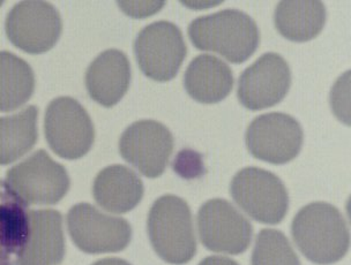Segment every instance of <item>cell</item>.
I'll use <instances>...</instances> for the list:
<instances>
[{"label":"cell","instance_id":"9","mask_svg":"<svg viewBox=\"0 0 351 265\" xmlns=\"http://www.w3.org/2000/svg\"><path fill=\"white\" fill-rule=\"evenodd\" d=\"M67 227L75 246L87 254L118 253L131 242L132 227L128 220L103 214L89 203L71 207Z\"/></svg>","mask_w":351,"mask_h":265},{"label":"cell","instance_id":"16","mask_svg":"<svg viewBox=\"0 0 351 265\" xmlns=\"http://www.w3.org/2000/svg\"><path fill=\"white\" fill-rule=\"evenodd\" d=\"M145 187L139 175L124 165H111L99 172L93 186L96 203L111 214H126L143 200Z\"/></svg>","mask_w":351,"mask_h":265},{"label":"cell","instance_id":"20","mask_svg":"<svg viewBox=\"0 0 351 265\" xmlns=\"http://www.w3.org/2000/svg\"><path fill=\"white\" fill-rule=\"evenodd\" d=\"M37 116L34 105L14 116L0 118V165L13 163L33 149L37 141Z\"/></svg>","mask_w":351,"mask_h":265},{"label":"cell","instance_id":"24","mask_svg":"<svg viewBox=\"0 0 351 265\" xmlns=\"http://www.w3.org/2000/svg\"><path fill=\"white\" fill-rule=\"evenodd\" d=\"M119 8L132 18H143L161 11L165 1H121Z\"/></svg>","mask_w":351,"mask_h":265},{"label":"cell","instance_id":"7","mask_svg":"<svg viewBox=\"0 0 351 265\" xmlns=\"http://www.w3.org/2000/svg\"><path fill=\"white\" fill-rule=\"evenodd\" d=\"M44 131L53 153L65 160L87 155L95 140L90 116L77 99L71 97H59L49 104Z\"/></svg>","mask_w":351,"mask_h":265},{"label":"cell","instance_id":"8","mask_svg":"<svg viewBox=\"0 0 351 265\" xmlns=\"http://www.w3.org/2000/svg\"><path fill=\"white\" fill-rule=\"evenodd\" d=\"M304 131L293 116L271 112L256 116L246 129L245 142L256 160L283 165L295 160L303 147Z\"/></svg>","mask_w":351,"mask_h":265},{"label":"cell","instance_id":"13","mask_svg":"<svg viewBox=\"0 0 351 265\" xmlns=\"http://www.w3.org/2000/svg\"><path fill=\"white\" fill-rule=\"evenodd\" d=\"M290 86L291 71L288 62L282 55L267 52L241 73L238 101L252 111L268 109L285 99Z\"/></svg>","mask_w":351,"mask_h":265},{"label":"cell","instance_id":"22","mask_svg":"<svg viewBox=\"0 0 351 265\" xmlns=\"http://www.w3.org/2000/svg\"><path fill=\"white\" fill-rule=\"evenodd\" d=\"M252 265H302V263L285 233L265 229L256 236Z\"/></svg>","mask_w":351,"mask_h":265},{"label":"cell","instance_id":"15","mask_svg":"<svg viewBox=\"0 0 351 265\" xmlns=\"http://www.w3.org/2000/svg\"><path fill=\"white\" fill-rule=\"evenodd\" d=\"M131 84V65L128 55L110 49L96 57L86 73V87L90 99L111 108L121 102Z\"/></svg>","mask_w":351,"mask_h":265},{"label":"cell","instance_id":"1","mask_svg":"<svg viewBox=\"0 0 351 265\" xmlns=\"http://www.w3.org/2000/svg\"><path fill=\"white\" fill-rule=\"evenodd\" d=\"M291 236L300 253L319 265L341 261L350 244L343 214L326 202H313L302 207L291 224Z\"/></svg>","mask_w":351,"mask_h":265},{"label":"cell","instance_id":"3","mask_svg":"<svg viewBox=\"0 0 351 265\" xmlns=\"http://www.w3.org/2000/svg\"><path fill=\"white\" fill-rule=\"evenodd\" d=\"M147 231L158 256L170 264H186L197 254L192 212L186 201L165 195L150 207Z\"/></svg>","mask_w":351,"mask_h":265},{"label":"cell","instance_id":"4","mask_svg":"<svg viewBox=\"0 0 351 265\" xmlns=\"http://www.w3.org/2000/svg\"><path fill=\"white\" fill-rule=\"evenodd\" d=\"M230 195L256 222L276 225L289 209V194L281 179L260 167H245L230 182Z\"/></svg>","mask_w":351,"mask_h":265},{"label":"cell","instance_id":"10","mask_svg":"<svg viewBox=\"0 0 351 265\" xmlns=\"http://www.w3.org/2000/svg\"><path fill=\"white\" fill-rule=\"evenodd\" d=\"M8 40L22 51L40 55L51 50L62 34V18L47 1H21L8 13Z\"/></svg>","mask_w":351,"mask_h":265},{"label":"cell","instance_id":"12","mask_svg":"<svg viewBox=\"0 0 351 265\" xmlns=\"http://www.w3.org/2000/svg\"><path fill=\"white\" fill-rule=\"evenodd\" d=\"M173 150V136L156 120H139L128 126L119 140V153L147 178L163 175Z\"/></svg>","mask_w":351,"mask_h":265},{"label":"cell","instance_id":"25","mask_svg":"<svg viewBox=\"0 0 351 265\" xmlns=\"http://www.w3.org/2000/svg\"><path fill=\"white\" fill-rule=\"evenodd\" d=\"M199 265H239L237 262L224 256H209V257L202 260Z\"/></svg>","mask_w":351,"mask_h":265},{"label":"cell","instance_id":"11","mask_svg":"<svg viewBox=\"0 0 351 265\" xmlns=\"http://www.w3.org/2000/svg\"><path fill=\"white\" fill-rule=\"evenodd\" d=\"M197 220L200 241L208 251L239 255L250 247L252 225L227 200L207 201L197 211Z\"/></svg>","mask_w":351,"mask_h":265},{"label":"cell","instance_id":"18","mask_svg":"<svg viewBox=\"0 0 351 265\" xmlns=\"http://www.w3.org/2000/svg\"><path fill=\"white\" fill-rule=\"evenodd\" d=\"M26 204L0 181V265H16L28 236Z\"/></svg>","mask_w":351,"mask_h":265},{"label":"cell","instance_id":"6","mask_svg":"<svg viewBox=\"0 0 351 265\" xmlns=\"http://www.w3.org/2000/svg\"><path fill=\"white\" fill-rule=\"evenodd\" d=\"M186 53L182 30L172 22H153L134 40V55L141 72L158 82L172 80L180 72Z\"/></svg>","mask_w":351,"mask_h":265},{"label":"cell","instance_id":"5","mask_svg":"<svg viewBox=\"0 0 351 265\" xmlns=\"http://www.w3.org/2000/svg\"><path fill=\"white\" fill-rule=\"evenodd\" d=\"M6 184L20 200L28 205L57 204L70 189L65 167L38 150L26 160L12 167Z\"/></svg>","mask_w":351,"mask_h":265},{"label":"cell","instance_id":"21","mask_svg":"<svg viewBox=\"0 0 351 265\" xmlns=\"http://www.w3.org/2000/svg\"><path fill=\"white\" fill-rule=\"evenodd\" d=\"M35 75L23 59L11 52H0V112L25 105L33 96Z\"/></svg>","mask_w":351,"mask_h":265},{"label":"cell","instance_id":"2","mask_svg":"<svg viewBox=\"0 0 351 265\" xmlns=\"http://www.w3.org/2000/svg\"><path fill=\"white\" fill-rule=\"evenodd\" d=\"M187 33L197 50L215 52L232 64L245 62L260 43L256 21L234 8L194 18Z\"/></svg>","mask_w":351,"mask_h":265},{"label":"cell","instance_id":"26","mask_svg":"<svg viewBox=\"0 0 351 265\" xmlns=\"http://www.w3.org/2000/svg\"><path fill=\"white\" fill-rule=\"evenodd\" d=\"M93 265H132L125 260L121 258H103L99 261L95 262Z\"/></svg>","mask_w":351,"mask_h":265},{"label":"cell","instance_id":"19","mask_svg":"<svg viewBox=\"0 0 351 265\" xmlns=\"http://www.w3.org/2000/svg\"><path fill=\"white\" fill-rule=\"evenodd\" d=\"M326 8L315 0H285L276 5L274 23L278 33L291 42L303 43L322 33L326 23Z\"/></svg>","mask_w":351,"mask_h":265},{"label":"cell","instance_id":"14","mask_svg":"<svg viewBox=\"0 0 351 265\" xmlns=\"http://www.w3.org/2000/svg\"><path fill=\"white\" fill-rule=\"evenodd\" d=\"M28 236L16 265H59L65 256L62 216L56 210H29Z\"/></svg>","mask_w":351,"mask_h":265},{"label":"cell","instance_id":"23","mask_svg":"<svg viewBox=\"0 0 351 265\" xmlns=\"http://www.w3.org/2000/svg\"><path fill=\"white\" fill-rule=\"evenodd\" d=\"M172 167L176 173L184 179L200 178L206 172L202 153L191 149L180 151L172 163Z\"/></svg>","mask_w":351,"mask_h":265},{"label":"cell","instance_id":"17","mask_svg":"<svg viewBox=\"0 0 351 265\" xmlns=\"http://www.w3.org/2000/svg\"><path fill=\"white\" fill-rule=\"evenodd\" d=\"M184 87L194 101L215 104L230 94L234 75L227 62L215 55H200L187 67L184 74Z\"/></svg>","mask_w":351,"mask_h":265},{"label":"cell","instance_id":"27","mask_svg":"<svg viewBox=\"0 0 351 265\" xmlns=\"http://www.w3.org/2000/svg\"><path fill=\"white\" fill-rule=\"evenodd\" d=\"M1 5H3V1H0V6H1Z\"/></svg>","mask_w":351,"mask_h":265}]
</instances>
